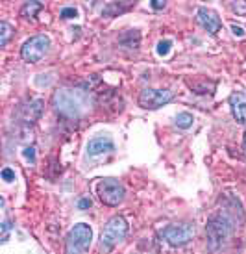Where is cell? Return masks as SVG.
I'll use <instances>...</instances> for the list:
<instances>
[{"mask_svg":"<svg viewBox=\"0 0 246 254\" xmlns=\"http://www.w3.org/2000/svg\"><path fill=\"white\" fill-rule=\"evenodd\" d=\"M128 230H130V225H128L126 219L122 215H113L105 223L104 230L100 234V253H111L113 249L128 236Z\"/></svg>","mask_w":246,"mask_h":254,"instance_id":"obj_1","label":"cell"},{"mask_svg":"<svg viewBox=\"0 0 246 254\" xmlns=\"http://www.w3.org/2000/svg\"><path fill=\"white\" fill-rule=\"evenodd\" d=\"M54 106L67 117H76L87 108V97L78 89H59L54 95Z\"/></svg>","mask_w":246,"mask_h":254,"instance_id":"obj_2","label":"cell"},{"mask_svg":"<svg viewBox=\"0 0 246 254\" xmlns=\"http://www.w3.org/2000/svg\"><path fill=\"white\" fill-rule=\"evenodd\" d=\"M93 228L87 223H78L65 236V254H85L91 245Z\"/></svg>","mask_w":246,"mask_h":254,"instance_id":"obj_3","label":"cell"},{"mask_svg":"<svg viewBox=\"0 0 246 254\" xmlns=\"http://www.w3.org/2000/svg\"><path fill=\"white\" fill-rule=\"evenodd\" d=\"M233 226L232 221L222 215V213H217L207 221L205 225V232H207V241H209V249L211 251H217L218 247H222L226 243V240L230 238Z\"/></svg>","mask_w":246,"mask_h":254,"instance_id":"obj_4","label":"cell"},{"mask_svg":"<svg viewBox=\"0 0 246 254\" xmlns=\"http://www.w3.org/2000/svg\"><path fill=\"white\" fill-rule=\"evenodd\" d=\"M97 193H98L102 204L109 206V208H117L119 204H122V200L126 197V188L117 178H104L97 186Z\"/></svg>","mask_w":246,"mask_h":254,"instance_id":"obj_5","label":"cell"},{"mask_svg":"<svg viewBox=\"0 0 246 254\" xmlns=\"http://www.w3.org/2000/svg\"><path fill=\"white\" fill-rule=\"evenodd\" d=\"M50 50V37L45 34H35L24 41L21 47V58L28 64H37Z\"/></svg>","mask_w":246,"mask_h":254,"instance_id":"obj_6","label":"cell"},{"mask_svg":"<svg viewBox=\"0 0 246 254\" xmlns=\"http://www.w3.org/2000/svg\"><path fill=\"white\" fill-rule=\"evenodd\" d=\"M195 234H197V228L193 223H174L163 230V238L172 247H183L195 238Z\"/></svg>","mask_w":246,"mask_h":254,"instance_id":"obj_7","label":"cell"},{"mask_svg":"<svg viewBox=\"0 0 246 254\" xmlns=\"http://www.w3.org/2000/svg\"><path fill=\"white\" fill-rule=\"evenodd\" d=\"M174 99V93L169 89H154V87H147L139 93V104L143 110H157V108L169 104L170 100Z\"/></svg>","mask_w":246,"mask_h":254,"instance_id":"obj_8","label":"cell"},{"mask_svg":"<svg viewBox=\"0 0 246 254\" xmlns=\"http://www.w3.org/2000/svg\"><path fill=\"white\" fill-rule=\"evenodd\" d=\"M197 22L209 32L211 36H215L220 26H222V21H220V17H218L213 9L209 7H198L197 9Z\"/></svg>","mask_w":246,"mask_h":254,"instance_id":"obj_9","label":"cell"},{"mask_svg":"<svg viewBox=\"0 0 246 254\" xmlns=\"http://www.w3.org/2000/svg\"><path fill=\"white\" fill-rule=\"evenodd\" d=\"M113 150H115V143H113L109 135H97V137H93L91 141L87 143V154L91 156V158L109 154Z\"/></svg>","mask_w":246,"mask_h":254,"instance_id":"obj_10","label":"cell"},{"mask_svg":"<svg viewBox=\"0 0 246 254\" xmlns=\"http://www.w3.org/2000/svg\"><path fill=\"white\" fill-rule=\"evenodd\" d=\"M230 110H232L233 119L239 125H246V93L233 91L230 95Z\"/></svg>","mask_w":246,"mask_h":254,"instance_id":"obj_11","label":"cell"},{"mask_svg":"<svg viewBox=\"0 0 246 254\" xmlns=\"http://www.w3.org/2000/svg\"><path fill=\"white\" fill-rule=\"evenodd\" d=\"M43 104H45V102H43L41 99H34V100H30L26 106H22V110H21L22 121H24V123H28V125L35 123V121L41 117Z\"/></svg>","mask_w":246,"mask_h":254,"instance_id":"obj_12","label":"cell"},{"mask_svg":"<svg viewBox=\"0 0 246 254\" xmlns=\"http://www.w3.org/2000/svg\"><path fill=\"white\" fill-rule=\"evenodd\" d=\"M139 41H141V34L137 30H130L126 34H122L119 39V43L122 47H128V49H137L139 47Z\"/></svg>","mask_w":246,"mask_h":254,"instance_id":"obj_13","label":"cell"},{"mask_svg":"<svg viewBox=\"0 0 246 254\" xmlns=\"http://www.w3.org/2000/svg\"><path fill=\"white\" fill-rule=\"evenodd\" d=\"M41 9H43L41 2H37V0H34V2H26V4L21 7V17L22 19H35Z\"/></svg>","mask_w":246,"mask_h":254,"instance_id":"obj_14","label":"cell"},{"mask_svg":"<svg viewBox=\"0 0 246 254\" xmlns=\"http://www.w3.org/2000/svg\"><path fill=\"white\" fill-rule=\"evenodd\" d=\"M13 34H15V30L9 22H6V21L0 22V47H2V49L9 43V39L13 37Z\"/></svg>","mask_w":246,"mask_h":254,"instance_id":"obj_15","label":"cell"},{"mask_svg":"<svg viewBox=\"0 0 246 254\" xmlns=\"http://www.w3.org/2000/svg\"><path fill=\"white\" fill-rule=\"evenodd\" d=\"M193 121H195V117H193V113L189 112H180L178 115H176V127L182 128V130H187V128L193 127Z\"/></svg>","mask_w":246,"mask_h":254,"instance_id":"obj_16","label":"cell"},{"mask_svg":"<svg viewBox=\"0 0 246 254\" xmlns=\"http://www.w3.org/2000/svg\"><path fill=\"white\" fill-rule=\"evenodd\" d=\"M132 6H134L132 2H130L128 6H120V4H109V6L104 7L102 15H105V17H115V15H120V13H124V11H128V9H130Z\"/></svg>","mask_w":246,"mask_h":254,"instance_id":"obj_17","label":"cell"},{"mask_svg":"<svg viewBox=\"0 0 246 254\" xmlns=\"http://www.w3.org/2000/svg\"><path fill=\"white\" fill-rule=\"evenodd\" d=\"M170 47H172V43L169 39H165V41H159L157 43V54L159 56H167L170 52Z\"/></svg>","mask_w":246,"mask_h":254,"instance_id":"obj_18","label":"cell"},{"mask_svg":"<svg viewBox=\"0 0 246 254\" xmlns=\"http://www.w3.org/2000/svg\"><path fill=\"white\" fill-rule=\"evenodd\" d=\"M76 15H78L76 7H72V6H67L59 11V17H61V19H74Z\"/></svg>","mask_w":246,"mask_h":254,"instance_id":"obj_19","label":"cell"},{"mask_svg":"<svg viewBox=\"0 0 246 254\" xmlns=\"http://www.w3.org/2000/svg\"><path fill=\"white\" fill-rule=\"evenodd\" d=\"M232 9L239 17H246V2H232Z\"/></svg>","mask_w":246,"mask_h":254,"instance_id":"obj_20","label":"cell"},{"mask_svg":"<svg viewBox=\"0 0 246 254\" xmlns=\"http://www.w3.org/2000/svg\"><path fill=\"white\" fill-rule=\"evenodd\" d=\"M22 156L28 160L30 163H35V148L34 147H26L22 150Z\"/></svg>","mask_w":246,"mask_h":254,"instance_id":"obj_21","label":"cell"},{"mask_svg":"<svg viewBox=\"0 0 246 254\" xmlns=\"http://www.w3.org/2000/svg\"><path fill=\"white\" fill-rule=\"evenodd\" d=\"M2 178L6 180V182H13L15 180V171L11 167H4L2 169Z\"/></svg>","mask_w":246,"mask_h":254,"instance_id":"obj_22","label":"cell"},{"mask_svg":"<svg viewBox=\"0 0 246 254\" xmlns=\"http://www.w3.org/2000/svg\"><path fill=\"white\" fill-rule=\"evenodd\" d=\"M9 228H11L9 221H4V223H2V243H6V241H7V234H9Z\"/></svg>","mask_w":246,"mask_h":254,"instance_id":"obj_23","label":"cell"},{"mask_svg":"<svg viewBox=\"0 0 246 254\" xmlns=\"http://www.w3.org/2000/svg\"><path fill=\"white\" fill-rule=\"evenodd\" d=\"M91 198H80V200H78V208H80V210H87V208H91Z\"/></svg>","mask_w":246,"mask_h":254,"instance_id":"obj_24","label":"cell"},{"mask_svg":"<svg viewBox=\"0 0 246 254\" xmlns=\"http://www.w3.org/2000/svg\"><path fill=\"white\" fill-rule=\"evenodd\" d=\"M150 6L154 7V9H165L167 4H165L163 0H152V2H150Z\"/></svg>","mask_w":246,"mask_h":254,"instance_id":"obj_25","label":"cell"},{"mask_svg":"<svg viewBox=\"0 0 246 254\" xmlns=\"http://www.w3.org/2000/svg\"><path fill=\"white\" fill-rule=\"evenodd\" d=\"M232 32L235 34L237 37L245 36V30H243V26H237V24H232Z\"/></svg>","mask_w":246,"mask_h":254,"instance_id":"obj_26","label":"cell"},{"mask_svg":"<svg viewBox=\"0 0 246 254\" xmlns=\"http://www.w3.org/2000/svg\"><path fill=\"white\" fill-rule=\"evenodd\" d=\"M243 148H245V152H246V132H245V137H243Z\"/></svg>","mask_w":246,"mask_h":254,"instance_id":"obj_27","label":"cell"}]
</instances>
